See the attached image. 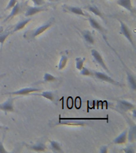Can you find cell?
I'll list each match as a JSON object with an SVG mask.
<instances>
[{
    "label": "cell",
    "instance_id": "7402d4cb",
    "mask_svg": "<svg viewBox=\"0 0 136 153\" xmlns=\"http://www.w3.org/2000/svg\"><path fill=\"white\" fill-rule=\"evenodd\" d=\"M68 60H69L68 56H66V55H61L59 63H58V65H57V68H58L59 70H62V69H64L66 67Z\"/></svg>",
    "mask_w": 136,
    "mask_h": 153
},
{
    "label": "cell",
    "instance_id": "d590c367",
    "mask_svg": "<svg viewBox=\"0 0 136 153\" xmlns=\"http://www.w3.org/2000/svg\"><path fill=\"white\" fill-rule=\"evenodd\" d=\"M5 76V74H2V75H0V77H2V76Z\"/></svg>",
    "mask_w": 136,
    "mask_h": 153
},
{
    "label": "cell",
    "instance_id": "4fadbf2b",
    "mask_svg": "<svg viewBox=\"0 0 136 153\" xmlns=\"http://www.w3.org/2000/svg\"><path fill=\"white\" fill-rule=\"evenodd\" d=\"M56 125H69V126H85L87 125L84 121H68V120H60Z\"/></svg>",
    "mask_w": 136,
    "mask_h": 153
},
{
    "label": "cell",
    "instance_id": "2e32d148",
    "mask_svg": "<svg viewBox=\"0 0 136 153\" xmlns=\"http://www.w3.org/2000/svg\"><path fill=\"white\" fill-rule=\"evenodd\" d=\"M81 33H82V36L84 38L86 42L88 43V44H91V45L94 44L95 39H94V37H93L90 31L87 30H82L81 31Z\"/></svg>",
    "mask_w": 136,
    "mask_h": 153
},
{
    "label": "cell",
    "instance_id": "e575fe53",
    "mask_svg": "<svg viewBox=\"0 0 136 153\" xmlns=\"http://www.w3.org/2000/svg\"><path fill=\"white\" fill-rule=\"evenodd\" d=\"M2 18H3V17H2V15H0V20H1V19H2Z\"/></svg>",
    "mask_w": 136,
    "mask_h": 153
},
{
    "label": "cell",
    "instance_id": "30bf717a",
    "mask_svg": "<svg viewBox=\"0 0 136 153\" xmlns=\"http://www.w3.org/2000/svg\"><path fill=\"white\" fill-rule=\"evenodd\" d=\"M63 9L64 11L69 12L71 14H76V15H81V16H88V14H86L83 11V10L81 7H72V6H68V5H63Z\"/></svg>",
    "mask_w": 136,
    "mask_h": 153
},
{
    "label": "cell",
    "instance_id": "7c38bea8",
    "mask_svg": "<svg viewBox=\"0 0 136 153\" xmlns=\"http://www.w3.org/2000/svg\"><path fill=\"white\" fill-rule=\"evenodd\" d=\"M117 5H119V7H123L126 10H128L131 14H135V8H134L131 0H117L116 1Z\"/></svg>",
    "mask_w": 136,
    "mask_h": 153
},
{
    "label": "cell",
    "instance_id": "9c48e42d",
    "mask_svg": "<svg viewBox=\"0 0 136 153\" xmlns=\"http://www.w3.org/2000/svg\"><path fill=\"white\" fill-rule=\"evenodd\" d=\"M14 98H8L5 102H3L2 104H0V110L3 111L5 113H7L8 112H14Z\"/></svg>",
    "mask_w": 136,
    "mask_h": 153
},
{
    "label": "cell",
    "instance_id": "f546056e",
    "mask_svg": "<svg viewBox=\"0 0 136 153\" xmlns=\"http://www.w3.org/2000/svg\"><path fill=\"white\" fill-rule=\"evenodd\" d=\"M35 6H43L45 5V0H31Z\"/></svg>",
    "mask_w": 136,
    "mask_h": 153
},
{
    "label": "cell",
    "instance_id": "ac0fdd59",
    "mask_svg": "<svg viewBox=\"0 0 136 153\" xmlns=\"http://www.w3.org/2000/svg\"><path fill=\"white\" fill-rule=\"evenodd\" d=\"M50 148L52 152H64L61 143L55 140H50Z\"/></svg>",
    "mask_w": 136,
    "mask_h": 153
},
{
    "label": "cell",
    "instance_id": "277c9868",
    "mask_svg": "<svg viewBox=\"0 0 136 153\" xmlns=\"http://www.w3.org/2000/svg\"><path fill=\"white\" fill-rule=\"evenodd\" d=\"M119 23H120V33L127 39V41L131 43L134 49H135V42H134L133 37H132V34H131V30L129 29L128 26H126V24L124 23L122 20L119 19Z\"/></svg>",
    "mask_w": 136,
    "mask_h": 153
},
{
    "label": "cell",
    "instance_id": "3957f363",
    "mask_svg": "<svg viewBox=\"0 0 136 153\" xmlns=\"http://www.w3.org/2000/svg\"><path fill=\"white\" fill-rule=\"evenodd\" d=\"M93 76H95V78L98 79V80H100V81H106V82H108L110 84H112V85H114L116 86H120V87H123L124 86V85L123 84L119 83L118 81H116L115 80L112 78V76H108L104 73H101V72H98V71H94L93 72Z\"/></svg>",
    "mask_w": 136,
    "mask_h": 153
},
{
    "label": "cell",
    "instance_id": "9a60e30c",
    "mask_svg": "<svg viewBox=\"0 0 136 153\" xmlns=\"http://www.w3.org/2000/svg\"><path fill=\"white\" fill-rule=\"evenodd\" d=\"M126 141H127V131L125 130L119 136L115 138L112 141V143L115 144H123V143H126Z\"/></svg>",
    "mask_w": 136,
    "mask_h": 153
},
{
    "label": "cell",
    "instance_id": "f1b7e54d",
    "mask_svg": "<svg viewBox=\"0 0 136 153\" xmlns=\"http://www.w3.org/2000/svg\"><path fill=\"white\" fill-rule=\"evenodd\" d=\"M17 2H18V0H10L9 3L7 4V7L5 8V10H7L11 9L12 7H14V5L16 4Z\"/></svg>",
    "mask_w": 136,
    "mask_h": 153
},
{
    "label": "cell",
    "instance_id": "4dcf8cb0",
    "mask_svg": "<svg viewBox=\"0 0 136 153\" xmlns=\"http://www.w3.org/2000/svg\"><path fill=\"white\" fill-rule=\"evenodd\" d=\"M107 152H108V147L107 146H102V147H100V153H107Z\"/></svg>",
    "mask_w": 136,
    "mask_h": 153
},
{
    "label": "cell",
    "instance_id": "d4e9b609",
    "mask_svg": "<svg viewBox=\"0 0 136 153\" xmlns=\"http://www.w3.org/2000/svg\"><path fill=\"white\" fill-rule=\"evenodd\" d=\"M12 32H10V31H4V32L0 33V44H1V46H2V45L4 44L5 41L7 40V38L9 37V35Z\"/></svg>",
    "mask_w": 136,
    "mask_h": 153
},
{
    "label": "cell",
    "instance_id": "44dd1931",
    "mask_svg": "<svg viewBox=\"0 0 136 153\" xmlns=\"http://www.w3.org/2000/svg\"><path fill=\"white\" fill-rule=\"evenodd\" d=\"M37 96H41L44 98H46L48 100H51L52 102H55L56 101V96H55V93L52 92V91H44L42 93L39 94V95Z\"/></svg>",
    "mask_w": 136,
    "mask_h": 153
},
{
    "label": "cell",
    "instance_id": "cb8c5ba5",
    "mask_svg": "<svg viewBox=\"0 0 136 153\" xmlns=\"http://www.w3.org/2000/svg\"><path fill=\"white\" fill-rule=\"evenodd\" d=\"M75 61H76V68L81 71V69L84 67V63L85 62L86 58L85 57H83V58L82 57H76Z\"/></svg>",
    "mask_w": 136,
    "mask_h": 153
},
{
    "label": "cell",
    "instance_id": "4316f807",
    "mask_svg": "<svg viewBox=\"0 0 136 153\" xmlns=\"http://www.w3.org/2000/svg\"><path fill=\"white\" fill-rule=\"evenodd\" d=\"M80 74L81 75L85 76H93V72H92L89 69H88L87 67L84 66L81 70V73Z\"/></svg>",
    "mask_w": 136,
    "mask_h": 153
},
{
    "label": "cell",
    "instance_id": "ffe728a7",
    "mask_svg": "<svg viewBox=\"0 0 136 153\" xmlns=\"http://www.w3.org/2000/svg\"><path fill=\"white\" fill-rule=\"evenodd\" d=\"M126 75H127V81H128L129 85H130V87H131L132 90H135L136 81L135 76L127 69H126Z\"/></svg>",
    "mask_w": 136,
    "mask_h": 153
},
{
    "label": "cell",
    "instance_id": "1f68e13d",
    "mask_svg": "<svg viewBox=\"0 0 136 153\" xmlns=\"http://www.w3.org/2000/svg\"><path fill=\"white\" fill-rule=\"evenodd\" d=\"M0 153H8V152L5 149L4 145L2 141H0Z\"/></svg>",
    "mask_w": 136,
    "mask_h": 153
},
{
    "label": "cell",
    "instance_id": "6da1fadb",
    "mask_svg": "<svg viewBox=\"0 0 136 153\" xmlns=\"http://www.w3.org/2000/svg\"><path fill=\"white\" fill-rule=\"evenodd\" d=\"M54 22V18H52V19L49 20L47 22H45V24H43L41 26H40L39 27H38L35 30H33L27 31L25 34H24V37L26 38V39H33L35 38L36 37L41 35V33H43L45 30H47L48 29L50 28L51 26H52V24Z\"/></svg>",
    "mask_w": 136,
    "mask_h": 153
},
{
    "label": "cell",
    "instance_id": "d6a6232c",
    "mask_svg": "<svg viewBox=\"0 0 136 153\" xmlns=\"http://www.w3.org/2000/svg\"><path fill=\"white\" fill-rule=\"evenodd\" d=\"M0 129H7V127L2 126V125H0Z\"/></svg>",
    "mask_w": 136,
    "mask_h": 153
},
{
    "label": "cell",
    "instance_id": "484cf974",
    "mask_svg": "<svg viewBox=\"0 0 136 153\" xmlns=\"http://www.w3.org/2000/svg\"><path fill=\"white\" fill-rule=\"evenodd\" d=\"M43 79H44V81L45 82H52V81H55L57 80V77L54 76L52 74H49V73H45L44 74V76H43Z\"/></svg>",
    "mask_w": 136,
    "mask_h": 153
},
{
    "label": "cell",
    "instance_id": "ba28073f",
    "mask_svg": "<svg viewBox=\"0 0 136 153\" xmlns=\"http://www.w3.org/2000/svg\"><path fill=\"white\" fill-rule=\"evenodd\" d=\"M117 108L121 110L122 112H125L135 108V105L127 100H117Z\"/></svg>",
    "mask_w": 136,
    "mask_h": 153
},
{
    "label": "cell",
    "instance_id": "603a6c76",
    "mask_svg": "<svg viewBox=\"0 0 136 153\" xmlns=\"http://www.w3.org/2000/svg\"><path fill=\"white\" fill-rule=\"evenodd\" d=\"M136 138V127L133 125L130 128L129 134H127V139L129 142H134Z\"/></svg>",
    "mask_w": 136,
    "mask_h": 153
},
{
    "label": "cell",
    "instance_id": "836d02e7",
    "mask_svg": "<svg viewBox=\"0 0 136 153\" xmlns=\"http://www.w3.org/2000/svg\"><path fill=\"white\" fill-rule=\"evenodd\" d=\"M48 1H50V2H57L59 0H48Z\"/></svg>",
    "mask_w": 136,
    "mask_h": 153
},
{
    "label": "cell",
    "instance_id": "e0dca14e",
    "mask_svg": "<svg viewBox=\"0 0 136 153\" xmlns=\"http://www.w3.org/2000/svg\"><path fill=\"white\" fill-rule=\"evenodd\" d=\"M86 9L89 10L90 12L93 13V14L96 15V16L100 17V19H103V21H105V17L103 16V13H101V11L100 10V9L98 8L97 7H95L94 5H92V6H88V7H86Z\"/></svg>",
    "mask_w": 136,
    "mask_h": 153
},
{
    "label": "cell",
    "instance_id": "7a4b0ae2",
    "mask_svg": "<svg viewBox=\"0 0 136 153\" xmlns=\"http://www.w3.org/2000/svg\"><path fill=\"white\" fill-rule=\"evenodd\" d=\"M27 6V2H17L16 4L14 5V7L11 8V12L10 13V14L6 18L4 22H7L8 20H10L12 19L14 17L17 16L18 14H21V12L25 11L26 10V7Z\"/></svg>",
    "mask_w": 136,
    "mask_h": 153
},
{
    "label": "cell",
    "instance_id": "83f0119b",
    "mask_svg": "<svg viewBox=\"0 0 136 153\" xmlns=\"http://www.w3.org/2000/svg\"><path fill=\"white\" fill-rule=\"evenodd\" d=\"M122 151L126 153H135V148H134L132 145L127 146V147H126L125 148H123V149Z\"/></svg>",
    "mask_w": 136,
    "mask_h": 153
},
{
    "label": "cell",
    "instance_id": "5b68a950",
    "mask_svg": "<svg viewBox=\"0 0 136 153\" xmlns=\"http://www.w3.org/2000/svg\"><path fill=\"white\" fill-rule=\"evenodd\" d=\"M48 8L43 6H35V7H30V6H26V10H25V16L26 17H31L33 15H35L37 14H39L41 12L47 11Z\"/></svg>",
    "mask_w": 136,
    "mask_h": 153
},
{
    "label": "cell",
    "instance_id": "5bb4252c",
    "mask_svg": "<svg viewBox=\"0 0 136 153\" xmlns=\"http://www.w3.org/2000/svg\"><path fill=\"white\" fill-rule=\"evenodd\" d=\"M27 148H29L30 150L38 152H44L47 149V147L42 142H38L33 145H27Z\"/></svg>",
    "mask_w": 136,
    "mask_h": 153
},
{
    "label": "cell",
    "instance_id": "52a82bcc",
    "mask_svg": "<svg viewBox=\"0 0 136 153\" xmlns=\"http://www.w3.org/2000/svg\"><path fill=\"white\" fill-rule=\"evenodd\" d=\"M91 53H92V56L93 57V58H94V60H95V62L97 63V64H99L100 65V66L102 67L103 69H104L105 71L107 72V73H109V69H108V68L107 67V65H106V64H105L104 61H103V57L101 56V54L100 53V52H98L97 50H94V49H92V50H91Z\"/></svg>",
    "mask_w": 136,
    "mask_h": 153
},
{
    "label": "cell",
    "instance_id": "d6986e66",
    "mask_svg": "<svg viewBox=\"0 0 136 153\" xmlns=\"http://www.w3.org/2000/svg\"><path fill=\"white\" fill-rule=\"evenodd\" d=\"M32 19H24V20H21V21L18 22V23L14 26V29H13V30L11 31L12 33L13 32H16V31H18V30H21L22 29L25 27V26L27 25V24L31 21Z\"/></svg>",
    "mask_w": 136,
    "mask_h": 153
},
{
    "label": "cell",
    "instance_id": "8992f818",
    "mask_svg": "<svg viewBox=\"0 0 136 153\" xmlns=\"http://www.w3.org/2000/svg\"><path fill=\"white\" fill-rule=\"evenodd\" d=\"M40 91L41 88H33V87H26V88H20V89L17 91L8 93V94L11 96H26L29 95L30 93H35V92H40Z\"/></svg>",
    "mask_w": 136,
    "mask_h": 153
},
{
    "label": "cell",
    "instance_id": "8fae6325",
    "mask_svg": "<svg viewBox=\"0 0 136 153\" xmlns=\"http://www.w3.org/2000/svg\"><path fill=\"white\" fill-rule=\"evenodd\" d=\"M88 22H89V23H90L91 26L92 27L93 29H95V30H97L98 32H100L101 34H102L103 37H105V34H106V30H105L103 27L101 25H100L99 22H98L96 20H95L94 18L92 17L89 16L88 14Z\"/></svg>",
    "mask_w": 136,
    "mask_h": 153
}]
</instances>
